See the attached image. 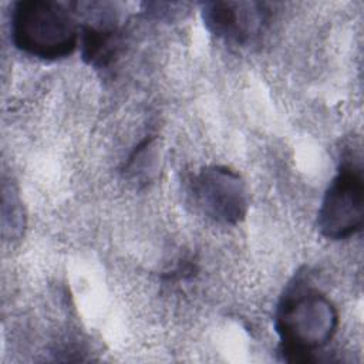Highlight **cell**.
I'll list each match as a JSON object with an SVG mask.
<instances>
[{"instance_id": "6da1fadb", "label": "cell", "mask_w": 364, "mask_h": 364, "mask_svg": "<svg viewBox=\"0 0 364 364\" xmlns=\"http://www.w3.org/2000/svg\"><path fill=\"white\" fill-rule=\"evenodd\" d=\"M337 326L338 314L334 304L320 291L297 280L283 296L276 313L283 360L311 361V354L333 338Z\"/></svg>"}, {"instance_id": "3957f363", "label": "cell", "mask_w": 364, "mask_h": 364, "mask_svg": "<svg viewBox=\"0 0 364 364\" xmlns=\"http://www.w3.org/2000/svg\"><path fill=\"white\" fill-rule=\"evenodd\" d=\"M355 158V156H354ZM344 158L338 173L327 188L318 209L320 233L331 240L347 239L361 230L364 222V181L360 159Z\"/></svg>"}, {"instance_id": "7a4b0ae2", "label": "cell", "mask_w": 364, "mask_h": 364, "mask_svg": "<svg viewBox=\"0 0 364 364\" xmlns=\"http://www.w3.org/2000/svg\"><path fill=\"white\" fill-rule=\"evenodd\" d=\"M11 36L16 47L41 60L70 55L80 40L73 14L57 1L23 0L11 13Z\"/></svg>"}, {"instance_id": "277c9868", "label": "cell", "mask_w": 364, "mask_h": 364, "mask_svg": "<svg viewBox=\"0 0 364 364\" xmlns=\"http://www.w3.org/2000/svg\"><path fill=\"white\" fill-rule=\"evenodd\" d=\"M196 208L209 219L236 225L249 209V192L242 176L226 166H206L191 182Z\"/></svg>"}, {"instance_id": "5b68a950", "label": "cell", "mask_w": 364, "mask_h": 364, "mask_svg": "<svg viewBox=\"0 0 364 364\" xmlns=\"http://www.w3.org/2000/svg\"><path fill=\"white\" fill-rule=\"evenodd\" d=\"M202 17L206 28L213 36L245 44L262 30L266 11L259 3L212 1L203 4Z\"/></svg>"}, {"instance_id": "52a82bcc", "label": "cell", "mask_w": 364, "mask_h": 364, "mask_svg": "<svg viewBox=\"0 0 364 364\" xmlns=\"http://www.w3.org/2000/svg\"><path fill=\"white\" fill-rule=\"evenodd\" d=\"M156 146L154 145V141L146 139L144 141L131 155L128 165L125 168L127 173L132 176L136 181L148 182L155 169H156Z\"/></svg>"}, {"instance_id": "8992f818", "label": "cell", "mask_w": 364, "mask_h": 364, "mask_svg": "<svg viewBox=\"0 0 364 364\" xmlns=\"http://www.w3.org/2000/svg\"><path fill=\"white\" fill-rule=\"evenodd\" d=\"M81 54L87 64L95 68L108 67L118 55L121 48V34L115 26L108 24L104 18L98 24L90 23L82 26Z\"/></svg>"}]
</instances>
